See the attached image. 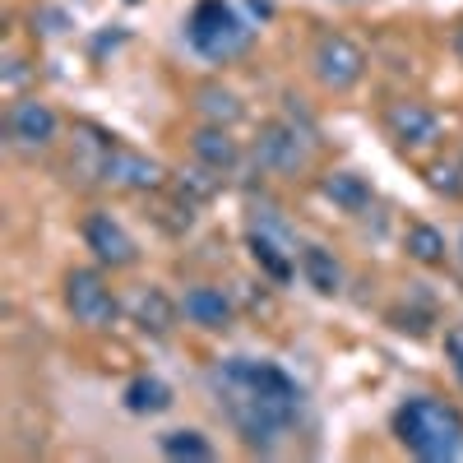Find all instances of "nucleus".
Returning a JSON list of instances; mask_svg holds the SVG:
<instances>
[{"mask_svg":"<svg viewBox=\"0 0 463 463\" xmlns=\"http://www.w3.org/2000/svg\"><path fill=\"white\" fill-rule=\"evenodd\" d=\"M218 185H222V172H213V167H190L185 176H181V200L190 204V200H213L218 195Z\"/></svg>","mask_w":463,"mask_h":463,"instance_id":"4be33fe9","label":"nucleus"},{"mask_svg":"<svg viewBox=\"0 0 463 463\" xmlns=\"http://www.w3.org/2000/svg\"><path fill=\"white\" fill-rule=\"evenodd\" d=\"M311 70L329 93H353L366 80V52L347 33H320L311 47Z\"/></svg>","mask_w":463,"mask_h":463,"instance_id":"20e7f679","label":"nucleus"},{"mask_svg":"<svg viewBox=\"0 0 463 463\" xmlns=\"http://www.w3.org/2000/svg\"><path fill=\"white\" fill-rule=\"evenodd\" d=\"M213 384L222 412L232 417V427L250 449H274L301 412V384L274 362L232 357L218 366Z\"/></svg>","mask_w":463,"mask_h":463,"instance_id":"f257e3e1","label":"nucleus"},{"mask_svg":"<svg viewBox=\"0 0 463 463\" xmlns=\"http://www.w3.org/2000/svg\"><path fill=\"white\" fill-rule=\"evenodd\" d=\"M403 250H408V260L421 264V269H440V264L449 260L445 232L431 227V222H408V227H403Z\"/></svg>","mask_w":463,"mask_h":463,"instance_id":"4468645a","label":"nucleus"},{"mask_svg":"<svg viewBox=\"0 0 463 463\" xmlns=\"http://www.w3.org/2000/svg\"><path fill=\"white\" fill-rule=\"evenodd\" d=\"M185 37L190 47L209 61H237L250 43H255V28L227 5V0H200L195 10H190V24H185Z\"/></svg>","mask_w":463,"mask_h":463,"instance_id":"7ed1b4c3","label":"nucleus"},{"mask_svg":"<svg viewBox=\"0 0 463 463\" xmlns=\"http://www.w3.org/2000/svg\"><path fill=\"white\" fill-rule=\"evenodd\" d=\"M399 445L421 463H454L463 458V412L445 399H408L394 412Z\"/></svg>","mask_w":463,"mask_h":463,"instance_id":"f03ea898","label":"nucleus"},{"mask_svg":"<svg viewBox=\"0 0 463 463\" xmlns=\"http://www.w3.org/2000/svg\"><path fill=\"white\" fill-rule=\"evenodd\" d=\"M320 190H325V200H334L343 213L371 209V185H366L357 172H329V176L320 181Z\"/></svg>","mask_w":463,"mask_h":463,"instance_id":"a211bd4d","label":"nucleus"},{"mask_svg":"<svg viewBox=\"0 0 463 463\" xmlns=\"http://www.w3.org/2000/svg\"><path fill=\"white\" fill-rule=\"evenodd\" d=\"M121 403H126L130 412H139V417H158V412L172 408V384H163L158 375H139V380L126 384Z\"/></svg>","mask_w":463,"mask_h":463,"instance_id":"f3484780","label":"nucleus"},{"mask_svg":"<svg viewBox=\"0 0 463 463\" xmlns=\"http://www.w3.org/2000/svg\"><path fill=\"white\" fill-rule=\"evenodd\" d=\"M65 311L74 316L80 329H107L116 320V311H121V301H116V292L107 288V279L98 269H70L65 274Z\"/></svg>","mask_w":463,"mask_h":463,"instance_id":"39448f33","label":"nucleus"},{"mask_svg":"<svg viewBox=\"0 0 463 463\" xmlns=\"http://www.w3.org/2000/svg\"><path fill=\"white\" fill-rule=\"evenodd\" d=\"M250 255H255V264H260L274 283H288V279H292V260L283 255V246L269 241L264 232H250Z\"/></svg>","mask_w":463,"mask_h":463,"instance_id":"aec40b11","label":"nucleus"},{"mask_svg":"<svg viewBox=\"0 0 463 463\" xmlns=\"http://www.w3.org/2000/svg\"><path fill=\"white\" fill-rule=\"evenodd\" d=\"M384 130L390 139L408 153H421V148H436L440 144V116L427 107V102H412V98H399L384 107Z\"/></svg>","mask_w":463,"mask_h":463,"instance_id":"6e6552de","label":"nucleus"},{"mask_svg":"<svg viewBox=\"0 0 463 463\" xmlns=\"http://www.w3.org/2000/svg\"><path fill=\"white\" fill-rule=\"evenodd\" d=\"M5 135H10V144L19 153H47L56 144V135H61V116L37 93H24L5 111Z\"/></svg>","mask_w":463,"mask_h":463,"instance_id":"423d86ee","label":"nucleus"},{"mask_svg":"<svg viewBox=\"0 0 463 463\" xmlns=\"http://www.w3.org/2000/svg\"><path fill=\"white\" fill-rule=\"evenodd\" d=\"M130 320H135L144 334H153V338H167V334L176 329V320H181V306H176L163 288H139V292L130 297Z\"/></svg>","mask_w":463,"mask_h":463,"instance_id":"9b49d317","label":"nucleus"},{"mask_svg":"<svg viewBox=\"0 0 463 463\" xmlns=\"http://www.w3.org/2000/svg\"><path fill=\"white\" fill-rule=\"evenodd\" d=\"M427 185L436 190V195L463 200V148L454 153V158H445V163H431V167H427Z\"/></svg>","mask_w":463,"mask_h":463,"instance_id":"412c9836","label":"nucleus"},{"mask_svg":"<svg viewBox=\"0 0 463 463\" xmlns=\"http://www.w3.org/2000/svg\"><path fill=\"white\" fill-rule=\"evenodd\" d=\"M458 260H463V237H458Z\"/></svg>","mask_w":463,"mask_h":463,"instance_id":"a878e982","label":"nucleus"},{"mask_svg":"<svg viewBox=\"0 0 463 463\" xmlns=\"http://www.w3.org/2000/svg\"><path fill=\"white\" fill-rule=\"evenodd\" d=\"M306 148H311V139H306L297 126L288 121H264L260 135H255V163L264 172H279V176H292L306 167Z\"/></svg>","mask_w":463,"mask_h":463,"instance_id":"1a4fd4ad","label":"nucleus"},{"mask_svg":"<svg viewBox=\"0 0 463 463\" xmlns=\"http://www.w3.org/2000/svg\"><path fill=\"white\" fill-rule=\"evenodd\" d=\"M445 353H449L454 371H463V325H449L445 329Z\"/></svg>","mask_w":463,"mask_h":463,"instance_id":"5701e85b","label":"nucleus"},{"mask_svg":"<svg viewBox=\"0 0 463 463\" xmlns=\"http://www.w3.org/2000/svg\"><path fill=\"white\" fill-rule=\"evenodd\" d=\"M158 445H163V454H167V458H176V463H181V458H185V463H209V458H213L209 436H204V431H190V427L167 431Z\"/></svg>","mask_w":463,"mask_h":463,"instance_id":"6ab92c4d","label":"nucleus"},{"mask_svg":"<svg viewBox=\"0 0 463 463\" xmlns=\"http://www.w3.org/2000/svg\"><path fill=\"white\" fill-rule=\"evenodd\" d=\"M84 246L98 255V264H107V269H130L135 260H139V246H135V237H130V232L121 227V222H116L111 213H89L84 218Z\"/></svg>","mask_w":463,"mask_h":463,"instance_id":"9d476101","label":"nucleus"},{"mask_svg":"<svg viewBox=\"0 0 463 463\" xmlns=\"http://www.w3.org/2000/svg\"><path fill=\"white\" fill-rule=\"evenodd\" d=\"M195 111L204 116L209 126H227V130L246 116L241 98L232 93V89H222V84H204V89H195Z\"/></svg>","mask_w":463,"mask_h":463,"instance_id":"dca6fc26","label":"nucleus"},{"mask_svg":"<svg viewBox=\"0 0 463 463\" xmlns=\"http://www.w3.org/2000/svg\"><path fill=\"white\" fill-rule=\"evenodd\" d=\"M301 274H306V283H311L320 297H338L343 292V264L325 246H306L301 250Z\"/></svg>","mask_w":463,"mask_h":463,"instance_id":"2eb2a0df","label":"nucleus"},{"mask_svg":"<svg viewBox=\"0 0 463 463\" xmlns=\"http://www.w3.org/2000/svg\"><path fill=\"white\" fill-rule=\"evenodd\" d=\"M449 47H454V56L463 61V19L454 24V33H449Z\"/></svg>","mask_w":463,"mask_h":463,"instance_id":"393cba45","label":"nucleus"},{"mask_svg":"<svg viewBox=\"0 0 463 463\" xmlns=\"http://www.w3.org/2000/svg\"><path fill=\"white\" fill-rule=\"evenodd\" d=\"M181 311L190 325H200V329H227L232 325V301L222 288H190L185 301H181Z\"/></svg>","mask_w":463,"mask_h":463,"instance_id":"ddd939ff","label":"nucleus"},{"mask_svg":"<svg viewBox=\"0 0 463 463\" xmlns=\"http://www.w3.org/2000/svg\"><path fill=\"white\" fill-rule=\"evenodd\" d=\"M190 153H195V163H204V167H213V172H237V163H241V144L232 139V130L227 126H200L195 135H190Z\"/></svg>","mask_w":463,"mask_h":463,"instance_id":"f8f14e48","label":"nucleus"},{"mask_svg":"<svg viewBox=\"0 0 463 463\" xmlns=\"http://www.w3.org/2000/svg\"><path fill=\"white\" fill-rule=\"evenodd\" d=\"M454 375H458V384H463V371H454Z\"/></svg>","mask_w":463,"mask_h":463,"instance_id":"bb28decb","label":"nucleus"},{"mask_svg":"<svg viewBox=\"0 0 463 463\" xmlns=\"http://www.w3.org/2000/svg\"><path fill=\"white\" fill-rule=\"evenodd\" d=\"M28 80V70H24V61H10V70H5V93L14 98L19 93V84Z\"/></svg>","mask_w":463,"mask_h":463,"instance_id":"b1692460","label":"nucleus"},{"mask_svg":"<svg viewBox=\"0 0 463 463\" xmlns=\"http://www.w3.org/2000/svg\"><path fill=\"white\" fill-rule=\"evenodd\" d=\"M102 181L116 190H135V195H153V190L167 185V167L153 163L148 153L130 148V144H111L102 158Z\"/></svg>","mask_w":463,"mask_h":463,"instance_id":"0eeeda50","label":"nucleus"}]
</instances>
